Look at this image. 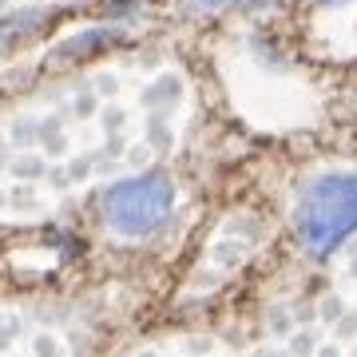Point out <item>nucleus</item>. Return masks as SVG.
<instances>
[{"label":"nucleus","instance_id":"f257e3e1","mask_svg":"<svg viewBox=\"0 0 357 357\" xmlns=\"http://www.w3.org/2000/svg\"><path fill=\"white\" fill-rule=\"evenodd\" d=\"M294 227L310 255L326 258L330 250H337L357 230V175L333 171L314 178L298 203Z\"/></svg>","mask_w":357,"mask_h":357},{"label":"nucleus","instance_id":"f03ea898","mask_svg":"<svg viewBox=\"0 0 357 357\" xmlns=\"http://www.w3.org/2000/svg\"><path fill=\"white\" fill-rule=\"evenodd\" d=\"M171 206L175 191L167 175H139L103 195V222L123 238H147L171 218Z\"/></svg>","mask_w":357,"mask_h":357}]
</instances>
